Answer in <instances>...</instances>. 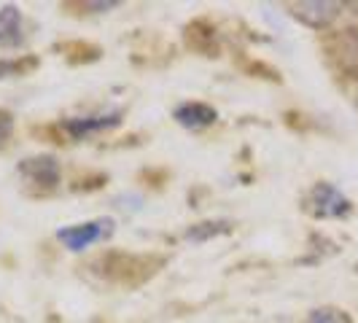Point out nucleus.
<instances>
[{
	"label": "nucleus",
	"mask_w": 358,
	"mask_h": 323,
	"mask_svg": "<svg viewBox=\"0 0 358 323\" xmlns=\"http://www.w3.org/2000/svg\"><path fill=\"white\" fill-rule=\"evenodd\" d=\"M103 275L110 278V280H116V283H122V286H138V283H143L145 278H151L162 264V259H145V256H124V253H110L106 256L103 261Z\"/></svg>",
	"instance_id": "obj_1"
},
{
	"label": "nucleus",
	"mask_w": 358,
	"mask_h": 323,
	"mask_svg": "<svg viewBox=\"0 0 358 323\" xmlns=\"http://www.w3.org/2000/svg\"><path fill=\"white\" fill-rule=\"evenodd\" d=\"M307 210L315 218H342L350 213V199L331 183H315L307 197Z\"/></svg>",
	"instance_id": "obj_2"
},
{
	"label": "nucleus",
	"mask_w": 358,
	"mask_h": 323,
	"mask_svg": "<svg viewBox=\"0 0 358 323\" xmlns=\"http://www.w3.org/2000/svg\"><path fill=\"white\" fill-rule=\"evenodd\" d=\"M110 232H113V221L110 218H97V221H87V224H76V227L59 229L57 240L68 251H84V248H90L92 243H100Z\"/></svg>",
	"instance_id": "obj_3"
},
{
	"label": "nucleus",
	"mask_w": 358,
	"mask_h": 323,
	"mask_svg": "<svg viewBox=\"0 0 358 323\" xmlns=\"http://www.w3.org/2000/svg\"><path fill=\"white\" fill-rule=\"evenodd\" d=\"M19 173L30 183H38L43 189H52L59 183V162L54 157H33L19 164Z\"/></svg>",
	"instance_id": "obj_4"
},
{
	"label": "nucleus",
	"mask_w": 358,
	"mask_h": 323,
	"mask_svg": "<svg viewBox=\"0 0 358 323\" xmlns=\"http://www.w3.org/2000/svg\"><path fill=\"white\" fill-rule=\"evenodd\" d=\"M291 8H294V17L302 19L310 27H326L340 14V3H296Z\"/></svg>",
	"instance_id": "obj_5"
},
{
	"label": "nucleus",
	"mask_w": 358,
	"mask_h": 323,
	"mask_svg": "<svg viewBox=\"0 0 358 323\" xmlns=\"http://www.w3.org/2000/svg\"><path fill=\"white\" fill-rule=\"evenodd\" d=\"M122 122L119 113H106V116H81V119H68L65 122V129L71 132L76 141L81 138H90L94 132H103V129H110Z\"/></svg>",
	"instance_id": "obj_6"
},
{
	"label": "nucleus",
	"mask_w": 358,
	"mask_h": 323,
	"mask_svg": "<svg viewBox=\"0 0 358 323\" xmlns=\"http://www.w3.org/2000/svg\"><path fill=\"white\" fill-rule=\"evenodd\" d=\"M22 14L17 6H6L0 8V46L3 49H17L19 43L24 41L22 36Z\"/></svg>",
	"instance_id": "obj_7"
},
{
	"label": "nucleus",
	"mask_w": 358,
	"mask_h": 323,
	"mask_svg": "<svg viewBox=\"0 0 358 323\" xmlns=\"http://www.w3.org/2000/svg\"><path fill=\"white\" fill-rule=\"evenodd\" d=\"M215 116H218L215 108L205 103H183L180 108H176V122L189 129H202V127L213 124Z\"/></svg>",
	"instance_id": "obj_8"
},
{
	"label": "nucleus",
	"mask_w": 358,
	"mask_h": 323,
	"mask_svg": "<svg viewBox=\"0 0 358 323\" xmlns=\"http://www.w3.org/2000/svg\"><path fill=\"white\" fill-rule=\"evenodd\" d=\"M38 65V59L24 57V59H0V81L3 78H14V76H24Z\"/></svg>",
	"instance_id": "obj_9"
},
{
	"label": "nucleus",
	"mask_w": 358,
	"mask_h": 323,
	"mask_svg": "<svg viewBox=\"0 0 358 323\" xmlns=\"http://www.w3.org/2000/svg\"><path fill=\"white\" fill-rule=\"evenodd\" d=\"M307 323H353V318L340 307H321V310L310 313Z\"/></svg>",
	"instance_id": "obj_10"
},
{
	"label": "nucleus",
	"mask_w": 358,
	"mask_h": 323,
	"mask_svg": "<svg viewBox=\"0 0 358 323\" xmlns=\"http://www.w3.org/2000/svg\"><path fill=\"white\" fill-rule=\"evenodd\" d=\"M224 232H229V224H227V221H215V224H197V227H192V229L186 232V237L202 243V240H208V237H215V234H224Z\"/></svg>",
	"instance_id": "obj_11"
},
{
	"label": "nucleus",
	"mask_w": 358,
	"mask_h": 323,
	"mask_svg": "<svg viewBox=\"0 0 358 323\" xmlns=\"http://www.w3.org/2000/svg\"><path fill=\"white\" fill-rule=\"evenodd\" d=\"M11 129H14V119H11V113H6V110H0V145L8 141V135H11Z\"/></svg>",
	"instance_id": "obj_12"
}]
</instances>
